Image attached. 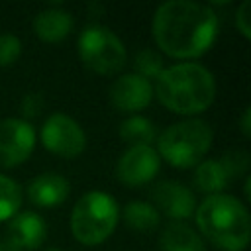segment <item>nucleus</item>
<instances>
[{
    "label": "nucleus",
    "instance_id": "obj_8",
    "mask_svg": "<svg viewBox=\"0 0 251 251\" xmlns=\"http://www.w3.org/2000/svg\"><path fill=\"white\" fill-rule=\"evenodd\" d=\"M35 149V129L20 118L0 120V167H18Z\"/></svg>",
    "mask_w": 251,
    "mask_h": 251
},
{
    "label": "nucleus",
    "instance_id": "obj_21",
    "mask_svg": "<svg viewBox=\"0 0 251 251\" xmlns=\"http://www.w3.org/2000/svg\"><path fill=\"white\" fill-rule=\"evenodd\" d=\"M22 53V41L14 33H0V67H10Z\"/></svg>",
    "mask_w": 251,
    "mask_h": 251
},
{
    "label": "nucleus",
    "instance_id": "obj_10",
    "mask_svg": "<svg viewBox=\"0 0 251 251\" xmlns=\"http://www.w3.org/2000/svg\"><path fill=\"white\" fill-rule=\"evenodd\" d=\"M153 96H155L153 84L135 73L120 75L110 84V90H108L110 104L118 112H124V114H135V112L147 108L151 104Z\"/></svg>",
    "mask_w": 251,
    "mask_h": 251
},
{
    "label": "nucleus",
    "instance_id": "obj_13",
    "mask_svg": "<svg viewBox=\"0 0 251 251\" xmlns=\"http://www.w3.org/2000/svg\"><path fill=\"white\" fill-rule=\"evenodd\" d=\"M71 192L69 180L59 173H41L27 184V198L37 208H57Z\"/></svg>",
    "mask_w": 251,
    "mask_h": 251
},
{
    "label": "nucleus",
    "instance_id": "obj_2",
    "mask_svg": "<svg viewBox=\"0 0 251 251\" xmlns=\"http://www.w3.org/2000/svg\"><path fill=\"white\" fill-rule=\"evenodd\" d=\"M153 94H157L167 110L180 116H192L210 108L216 96V80L200 63H176L159 75Z\"/></svg>",
    "mask_w": 251,
    "mask_h": 251
},
{
    "label": "nucleus",
    "instance_id": "obj_7",
    "mask_svg": "<svg viewBox=\"0 0 251 251\" xmlns=\"http://www.w3.org/2000/svg\"><path fill=\"white\" fill-rule=\"evenodd\" d=\"M39 137H41V145L49 153L63 159H75L86 147L84 129L75 118L63 112H55L43 122Z\"/></svg>",
    "mask_w": 251,
    "mask_h": 251
},
{
    "label": "nucleus",
    "instance_id": "obj_15",
    "mask_svg": "<svg viewBox=\"0 0 251 251\" xmlns=\"http://www.w3.org/2000/svg\"><path fill=\"white\" fill-rule=\"evenodd\" d=\"M161 251H206L200 233L184 222H171L159 235Z\"/></svg>",
    "mask_w": 251,
    "mask_h": 251
},
{
    "label": "nucleus",
    "instance_id": "obj_23",
    "mask_svg": "<svg viewBox=\"0 0 251 251\" xmlns=\"http://www.w3.org/2000/svg\"><path fill=\"white\" fill-rule=\"evenodd\" d=\"M43 108V96L39 92H27L24 98H22V104H20V110L25 118H35Z\"/></svg>",
    "mask_w": 251,
    "mask_h": 251
},
{
    "label": "nucleus",
    "instance_id": "obj_28",
    "mask_svg": "<svg viewBox=\"0 0 251 251\" xmlns=\"http://www.w3.org/2000/svg\"><path fill=\"white\" fill-rule=\"evenodd\" d=\"M43 251H63V249H59V247H47V249H43Z\"/></svg>",
    "mask_w": 251,
    "mask_h": 251
},
{
    "label": "nucleus",
    "instance_id": "obj_14",
    "mask_svg": "<svg viewBox=\"0 0 251 251\" xmlns=\"http://www.w3.org/2000/svg\"><path fill=\"white\" fill-rule=\"evenodd\" d=\"M73 14L63 8H45L33 18V33L45 43H57L65 39L73 29Z\"/></svg>",
    "mask_w": 251,
    "mask_h": 251
},
{
    "label": "nucleus",
    "instance_id": "obj_4",
    "mask_svg": "<svg viewBox=\"0 0 251 251\" xmlns=\"http://www.w3.org/2000/svg\"><path fill=\"white\" fill-rule=\"evenodd\" d=\"M214 131L208 122L198 118H188L165 127L157 137V153L169 165L178 169L196 167L204 161L210 151Z\"/></svg>",
    "mask_w": 251,
    "mask_h": 251
},
{
    "label": "nucleus",
    "instance_id": "obj_5",
    "mask_svg": "<svg viewBox=\"0 0 251 251\" xmlns=\"http://www.w3.org/2000/svg\"><path fill=\"white\" fill-rule=\"evenodd\" d=\"M118 220L116 198L102 190H90L78 198L71 212V231L82 245H98L114 233Z\"/></svg>",
    "mask_w": 251,
    "mask_h": 251
},
{
    "label": "nucleus",
    "instance_id": "obj_1",
    "mask_svg": "<svg viewBox=\"0 0 251 251\" xmlns=\"http://www.w3.org/2000/svg\"><path fill=\"white\" fill-rule=\"evenodd\" d=\"M151 31L157 47L169 57L196 59L214 45L218 16L208 4L169 0L155 10Z\"/></svg>",
    "mask_w": 251,
    "mask_h": 251
},
{
    "label": "nucleus",
    "instance_id": "obj_17",
    "mask_svg": "<svg viewBox=\"0 0 251 251\" xmlns=\"http://www.w3.org/2000/svg\"><path fill=\"white\" fill-rule=\"evenodd\" d=\"M120 137L129 147L151 145L157 137V126L145 116H129L120 124Z\"/></svg>",
    "mask_w": 251,
    "mask_h": 251
},
{
    "label": "nucleus",
    "instance_id": "obj_20",
    "mask_svg": "<svg viewBox=\"0 0 251 251\" xmlns=\"http://www.w3.org/2000/svg\"><path fill=\"white\" fill-rule=\"evenodd\" d=\"M133 69H135V75L147 78L151 82V78H159V75L165 71V65H163V57L151 49V47H145L141 49L137 55H135V61H133Z\"/></svg>",
    "mask_w": 251,
    "mask_h": 251
},
{
    "label": "nucleus",
    "instance_id": "obj_25",
    "mask_svg": "<svg viewBox=\"0 0 251 251\" xmlns=\"http://www.w3.org/2000/svg\"><path fill=\"white\" fill-rule=\"evenodd\" d=\"M241 131H243V135H249L251 133V110L249 108H245L243 110V114H241Z\"/></svg>",
    "mask_w": 251,
    "mask_h": 251
},
{
    "label": "nucleus",
    "instance_id": "obj_6",
    "mask_svg": "<svg viewBox=\"0 0 251 251\" xmlns=\"http://www.w3.org/2000/svg\"><path fill=\"white\" fill-rule=\"evenodd\" d=\"M80 61L98 75H114L124 69L127 53L124 41L106 25H86L76 41Z\"/></svg>",
    "mask_w": 251,
    "mask_h": 251
},
{
    "label": "nucleus",
    "instance_id": "obj_22",
    "mask_svg": "<svg viewBox=\"0 0 251 251\" xmlns=\"http://www.w3.org/2000/svg\"><path fill=\"white\" fill-rule=\"evenodd\" d=\"M220 161H222L224 169L227 171L229 178H233V176H237V175L245 173V171H247V167H249V155H247L245 151H241V149L227 151V153L224 155V159H220Z\"/></svg>",
    "mask_w": 251,
    "mask_h": 251
},
{
    "label": "nucleus",
    "instance_id": "obj_24",
    "mask_svg": "<svg viewBox=\"0 0 251 251\" xmlns=\"http://www.w3.org/2000/svg\"><path fill=\"white\" fill-rule=\"evenodd\" d=\"M249 10H251V2L249 0H243L237 8V14H235V27L239 29V33L245 37V39H251V24H249Z\"/></svg>",
    "mask_w": 251,
    "mask_h": 251
},
{
    "label": "nucleus",
    "instance_id": "obj_12",
    "mask_svg": "<svg viewBox=\"0 0 251 251\" xmlns=\"http://www.w3.org/2000/svg\"><path fill=\"white\" fill-rule=\"evenodd\" d=\"M45 235H47V226L39 214L20 212L10 220L6 227L4 243L8 251H33L43 245Z\"/></svg>",
    "mask_w": 251,
    "mask_h": 251
},
{
    "label": "nucleus",
    "instance_id": "obj_26",
    "mask_svg": "<svg viewBox=\"0 0 251 251\" xmlns=\"http://www.w3.org/2000/svg\"><path fill=\"white\" fill-rule=\"evenodd\" d=\"M249 186H251V178H249V176H245V186H243V192H245V196H247V198L251 196V192H249Z\"/></svg>",
    "mask_w": 251,
    "mask_h": 251
},
{
    "label": "nucleus",
    "instance_id": "obj_18",
    "mask_svg": "<svg viewBox=\"0 0 251 251\" xmlns=\"http://www.w3.org/2000/svg\"><path fill=\"white\" fill-rule=\"evenodd\" d=\"M124 220L126 224L135 229V231H143L149 233L153 229H157V226L161 224V214L157 212V208L149 202L143 200H131L126 210H124Z\"/></svg>",
    "mask_w": 251,
    "mask_h": 251
},
{
    "label": "nucleus",
    "instance_id": "obj_11",
    "mask_svg": "<svg viewBox=\"0 0 251 251\" xmlns=\"http://www.w3.org/2000/svg\"><path fill=\"white\" fill-rule=\"evenodd\" d=\"M151 198L157 212L161 210L173 222L186 220L196 210V198L190 188L176 180H161L151 188Z\"/></svg>",
    "mask_w": 251,
    "mask_h": 251
},
{
    "label": "nucleus",
    "instance_id": "obj_9",
    "mask_svg": "<svg viewBox=\"0 0 251 251\" xmlns=\"http://www.w3.org/2000/svg\"><path fill=\"white\" fill-rule=\"evenodd\" d=\"M161 167V157L151 145H135L127 147L116 165V176L122 184L141 186L151 182Z\"/></svg>",
    "mask_w": 251,
    "mask_h": 251
},
{
    "label": "nucleus",
    "instance_id": "obj_19",
    "mask_svg": "<svg viewBox=\"0 0 251 251\" xmlns=\"http://www.w3.org/2000/svg\"><path fill=\"white\" fill-rule=\"evenodd\" d=\"M22 206V188L20 184L6 176L0 175V222L12 220Z\"/></svg>",
    "mask_w": 251,
    "mask_h": 251
},
{
    "label": "nucleus",
    "instance_id": "obj_16",
    "mask_svg": "<svg viewBox=\"0 0 251 251\" xmlns=\"http://www.w3.org/2000/svg\"><path fill=\"white\" fill-rule=\"evenodd\" d=\"M229 175L224 169L220 159H204L196 165L194 171V186L204 194H220L229 184Z\"/></svg>",
    "mask_w": 251,
    "mask_h": 251
},
{
    "label": "nucleus",
    "instance_id": "obj_27",
    "mask_svg": "<svg viewBox=\"0 0 251 251\" xmlns=\"http://www.w3.org/2000/svg\"><path fill=\"white\" fill-rule=\"evenodd\" d=\"M0 251H8V247H6V243H4V239H0Z\"/></svg>",
    "mask_w": 251,
    "mask_h": 251
},
{
    "label": "nucleus",
    "instance_id": "obj_3",
    "mask_svg": "<svg viewBox=\"0 0 251 251\" xmlns=\"http://www.w3.org/2000/svg\"><path fill=\"white\" fill-rule=\"evenodd\" d=\"M200 233L222 251H243L251 224L247 206L231 194H210L194 210Z\"/></svg>",
    "mask_w": 251,
    "mask_h": 251
}]
</instances>
